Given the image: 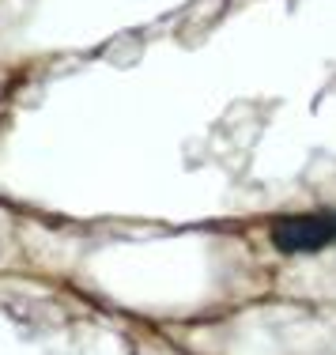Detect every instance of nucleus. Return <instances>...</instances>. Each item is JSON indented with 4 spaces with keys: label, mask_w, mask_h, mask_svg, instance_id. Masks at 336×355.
Wrapping results in <instances>:
<instances>
[{
    "label": "nucleus",
    "mask_w": 336,
    "mask_h": 355,
    "mask_svg": "<svg viewBox=\"0 0 336 355\" xmlns=\"http://www.w3.org/2000/svg\"><path fill=\"white\" fill-rule=\"evenodd\" d=\"M272 250L288 253V257H306V253H321L336 246V212L317 208V212H291L280 216L268 227Z\"/></svg>",
    "instance_id": "obj_1"
}]
</instances>
